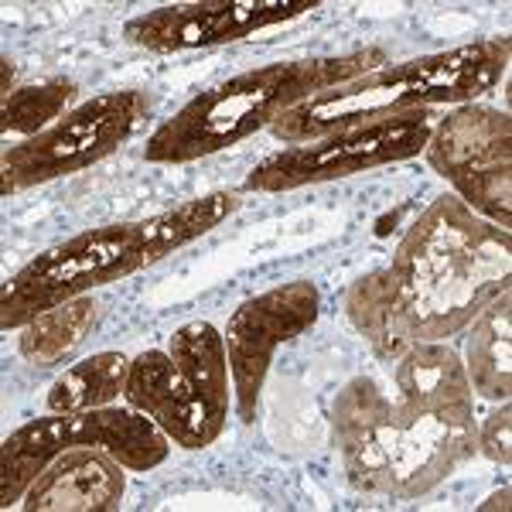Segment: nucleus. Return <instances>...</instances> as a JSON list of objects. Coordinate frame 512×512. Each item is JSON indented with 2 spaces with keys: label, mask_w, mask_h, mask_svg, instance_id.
Masks as SVG:
<instances>
[{
  "label": "nucleus",
  "mask_w": 512,
  "mask_h": 512,
  "mask_svg": "<svg viewBox=\"0 0 512 512\" xmlns=\"http://www.w3.org/2000/svg\"><path fill=\"white\" fill-rule=\"evenodd\" d=\"M396 393L355 376L332 403L342 468L359 492L420 499L475 458V393L461 355L417 342L396 359Z\"/></svg>",
  "instance_id": "obj_1"
},
{
  "label": "nucleus",
  "mask_w": 512,
  "mask_h": 512,
  "mask_svg": "<svg viewBox=\"0 0 512 512\" xmlns=\"http://www.w3.org/2000/svg\"><path fill=\"white\" fill-rule=\"evenodd\" d=\"M383 270L410 342H444L509 291L512 239L458 195H441L403 233Z\"/></svg>",
  "instance_id": "obj_2"
},
{
  "label": "nucleus",
  "mask_w": 512,
  "mask_h": 512,
  "mask_svg": "<svg viewBox=\"0 0 512 512\" xmlns=\"http://www.w3.org/2000/svg\"><path fill=\"white\" fill-rule=\"evenodd\" d=\"M386 65L383 48H359L345 55L304 62H274L263 69L239 72V76L205 89L171 120H164L147 137L144 158L158 164H185L229 151L256 130L274 127L280 113L304 99L345 86V82L376 72Z\"/></svg>",
  "instance_id": "obj_3"
},
{
  "label": "nucleus",
  "mask_w": 512,
  "mask_h": 512,
  "mask_svg": "<svg viewBox=\"0 0 512 512\" xmlns=\"http://www.w3.org/2000/svg\"><path fill=\"white\" fill-rule=\"evenodd\" d=\"M509 65V41L489 38L472 45L448 48V52L420 55L410 62L383 65L376 72L325 89L304 99L274 120V137L287 147L311 144L328 134L366 123L407 117L414 110H427L437 103H475L502 79Z\"/></svg>",
  "instance_id": "obj_4"
},
{
  "label": "nucleus",
  "mask_w": 512,
  "mask_h": 512,
  "mask_svg": "<svg viewBox=\"0 0 512 512\" xmlns=\"http://www.w3.org/2000/svg\"><path fill=\"white\" fill-rule=\"evenodd\" d=\"M123 396L178 448H209L229 414L226 338L209 321L181 325L171 335L168 352L151 349L130 362Z\"/></svg>",
  "instance_id": "obj_5"
},
{
  "label": "nucleus",
  "mask_w": 512,
  "mask_h": 512,
  "mask_svg": "<svg viewBox=\"0 0 512 512\" xmlns=\"http://www.w3.org/2000/svg\"><path fill=\"white\" fill-rule=\"evenodd\" d=\"M79 444L110 451L130 472H151L171 451V437L134 407H96L86 414H48L28 420L7 437L0 451V506L11 509L14 502H21L31 482L62 451Z\"/></svg>",
  "instance_id": "obj_6"
},
{
  "label": "nucleus",
  "mask_w": 512,
  "mask_h": 512,
  "mask_svg": "<svg viewBox=\"0 0 512 512\" xmlns=\"http://www.w3.org/2000/svg\"><path fill=\"white\" fill-rule=\"evenodd\" d=\"M147 267V243L140 222H120L79 233L52 250L38 253L31 263L7 280L0 297V328H24L45 311L82 297L93 287L113 284L120 277Z\"/></svg>",
  "instance_id": "obj_7"
},
{
  "label": "nucleus",
  "mask_w": 512,
  "mask_h": 512,
  "mask_svg": "<svg viewBox=\"0 0 512 512\" xmlns=\"http://www.w3.org/2000/svg\"><path fill=\"white\" fill-rule=\"evenodd\" d=\"M147 113H151V99L137 89L93 96L89 103L65 113L59 123L41 130L38 137H28L18 147H7L4 161H0L4 195L76 175L89 164L110 158L120 144H127L137 134Z\"/></svg>",
  "instance_id": "obj_8"
},
{
  "label": "nucleus",
  "mask_w": 512,
  "mask_h": 512,
  "mask_svg": "<svg viewBox=\"0 0 512 512\" xmlns=\"http://www.w3.org/2000/svg\"><path fill=\"white\" fill-rule=\"evenodd\" d=\"M431 130L434 117L427 110L338 130V134L284 147V151L263 158L246 178V188L250 192H294L304 185H321V181L362 175L369 168L417 158L424 154Z\"/></svg>",
  "instance_id": "obj_9"
},
{
  "label": "nucleus",
  "mask_w": 512,
  "mask_h": 512,
  "mask_svg": "<svg viewBox=\"0 0 512 512\" xmlns=\"http://www.w3.org/2000/svg\"><path fill=\"white\" fill-rule=\"evenodd\" d=\"M427 161L478 216L512 229V120L495 106L465 103L434 123Z\"/></svg>",
  "instance_id": "obj_10"
},
{
  "label": "nucleus",
  "mask_w": 512,
  "mask_h": 512,
  "mask_svg": "<svg viewBox=\"0 0 512 512\" xmlns=\"http://www.w3.org/2000/svg\"><path fill=\"white\" fill-rule=\"evenodd\" d=\"M321 294L311 280H291V284L270 287V291L250 297L233 311L226 328V359L233 373L236 410L243 424H253L256 400H260L263 379L274 362V352L284 342H294L318 321Z\"/></svg>",
  "instance_id": "obj_11"
},
{
  "label": "nucleus",
  "mask_w": 512,
  "mask_h": 512,
  "mask_svg": "<svg viewBox=\"0 0 512 512\" xmlns=\"http://www.w3.org/2000/svg\"><path fill=\"white\" fill-rule=\"evenodd\" d=\"M318 11V0H205V4L158 7L127 21L123 38L147 52H188L243 41L260 28Z\"/></svg>",
  "instance_id": "obj_12"
},
{
  "label": "nucleus",
  "mask_w": 512,
  "mask_h": 512,
  "mask_svg": "<svg viewBox=\"0 0 512 512\" xmlns=\"http://www.w3.org/2000/svg\"><path fill=\"white\" fill-rule=\"evenodd\" d=\"M127 478L110 451L79 444L62 451L24 492L21 506L28 512H106L117 509Z\"/></svg>",
  "instance_id": "obj_13"
},
{
  "label": "nucleus",
  "mask_w": 512,
  "mask_h": 512,
  "mask_svg": "<svg viewBox=\"0 0 512 512\" xmlns=\"http://www.w3.org/2000/svg\"><path fill=\"white\" fill-rule=\"evenodd\" d=\"M468 383L482 400H509L512 393V301L499 294L478 315L468 338Z\"/></svg>",
  "instance_id": "obj_14"
},
{
  "label": "nucleus",
  "mask_w": 512,
  "mask_h": 512,
  "mask_svg": "<svg viewBox=\"0 0 512 512\" xmlns=\"http://www.w3.org/2000/svg\"><path fill=\"white\" fill-rule=\"evenodd\" d=\"M345 315L355 325V332L369 342L379 359L396 362L403 352L410 349V335L403 325L400 304L393 297L390 277L386 270H373V274L359 277L345 294Z\"/></svg>",
  "instance_id": "obj_15"
},
{
  "label": "nucleus",
  "mask_w": 512,
  "mask_h": 512,
  "mask_svg": "<svg viewBox=\"0 0 512 512\" xmlns=\"http://www.w3.org/2000/svg\"><path fill=\"white\" fill-rule=\"evenodd\" d=\"M130 359L123 352H96L69 366L55 379L45 403L48 414H86L96 407H110L127 390Z\"/></svg>",
  "instance_id": "obj_16"
},
{
  "label": "nucleus",
  "mask_w": 512,
  "mask_h": 512,
  "mask_svg": "<svg viewBox=\"0 0 512 512\" xmlns=\"http://www.w3.org/2000/svg\"><path fill=\"white\" fill-rule=\"evenodd\" d=\"M239 209V195L236 192H212L192 202L178 205V209L154 216L147 222H140L144 229V243H147V267L164 260L168 253L181 250L192 239L212 233L216 226H222L233 212Z\"/></svg>",
  "instance_id": "obj_17"
},
{
  "label": "nucleus",
  "mask_w": 512,
  "mask_h": 512,
  "mask_svg": "<svg viewBox=\"0 0 512 512\" xmlns=\"http://www.w3.org/2000/svg\"><path fill=\"white\" fill-rule=\"evenodd\" d=\"M96 321V304L89 297H76L69 304L45 311L35 321L24 325V332L18 338L21 355L31 366H59L76 345L86 338V332Z\"/></svg>",
  "instance_id": "obj_18"
},
{
  "label": "nucleus",
  "mask_w": 512,
  "mask_h": 512,
  "mask_svg": "<svg viewBox=\"0 0 512 512\" xmlns=\"http://www.w3.org/2000/svg\"><path fill=\"white\" fill-rule=\"evenodd\" d=\"M72 96H76V82H69V79H45V82H38V86L14 89L11 96H4L0 130H4V134L38 137L41 130H48L52 120H62Z\"/></svg>",
  "instance_id": "obj_19"
},
{
  "label": "nucleus",
  "mask_w": 512,
  "mask_h": 512,
  "mask_svg": "<svg viewBox=\"0 0 512 512\" xmlns=\"http://www.w3.org/2000/svg\"><path fill=\"white\" fill-rule=\"evenodd\" d=\"M475 448L485 454L495 465H509L512 461V410L509 400H502V407H495L489 417L482 420L475 434Z\"/></svg>",
  "instance_id": "obj_20"
},
{
  "label": "nucleus",
  "mask_w": 512,
  "mask_h": 512,
  "mask_svg": "<svg viewBox=\"0 0 512 512\" xmlns=\"http://www.w3.org/2000/svg\"><path fill=\"white\" fill-rule=\"evenodd\" d=\"M509 485H506V489H502V492H495L492 495V499L489 502H482V506H478V509H482V512H489V509H509Z\"/></svg>",
  "instance_id": "obj_21"
},
{
  "label": "nucleus",
  "mask_w": 512,
  "mask_h": 512,
  "mask_svg": "<svg viewBox=\"0 0 512 512\" xmlns=\"http://www.w3.org/2000/svg\"><path fill=\"white\" fill-rule=\"evenodd\" d=\"M11 82H14V65L4 59V96H11Z\"/></svg>",
  "instance_id": "obj_22"
}]
</instances>
